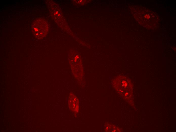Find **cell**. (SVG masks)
Masks as SVG:
<instances>
[{
  "mask_svg": "<svg viewBox=\"0 0 176 132\" xmlns=\"http://www.w3.org/2000/svg\"><path fill=\"white\" fill-rule=\"evenodd\" d=\"M48 26L46 21L42 19H37L32 23V29L33 33L36 38H41L46 34Z\"/></svg>",
  "mask_w": 176,
  "mask_h": 132,
  "instance_id": "6da1fadb",
  "label": "cell"
},
{
  "mask_svg": "<svg viewBox=\"0 0 176 132\" xmlns=\"http://www.w3.org/2000/svg\"><path fill=\"white\" fill-rule=\"evenodd\" d=\"M69 107L73 112L77 113L79 108V102L78 99L74 95H70L68 101Z\"/></svg>",
  "mask_w": 176,
  "mask_h": 132,
  "instance_id": "7a4b0ae2",
  "label": "cell"
}]
</instances>
